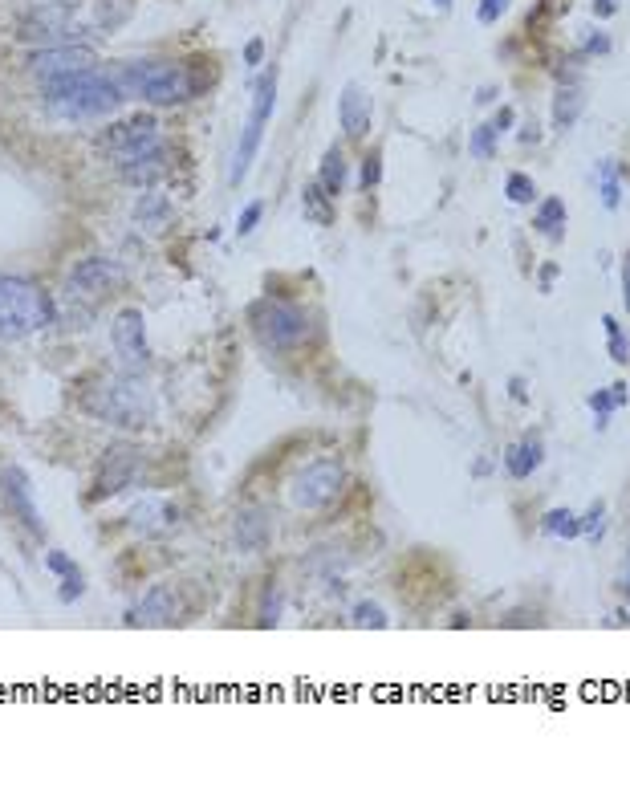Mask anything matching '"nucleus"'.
<instances>
[{
    "instance_id": "nucleus-1",
    "label": "nucleus",
    "mask_w": 630,
    "mask_h": 793,
    "mask_svg": "<svg viewBox=\"0 0 630 793\" xmlns=\"http://www.w3.org/2000/svg\"><path fill=\"white\" fill-rule=\"evenodd\" d=\"M98 151L106 155V163H114L122 183H135V188H155L167 171L171 147L163 139V127L151 114H131L106 127L98 135Z\"/></svg>"
},
{
    "instance_id": "nucleus-2",
    "label": "nucleus",
    "mask_w": 630,
    "mask_h": 793,
    "mask_svg": "<svg viewBox=\"0 0 630 793\" xmlns=\"http://www.w3.org/2000/svg\"><path fill=\"white\" fill-rule=\"evenodd\" d=\"M122 102L126 94L106 70H74V74H57L41 82V106L49 118L94 122V118L114 114Z\"/></svg>"
},
{
    "instance_id": "nucleus-3",
    "label": "nucleus",
    "mask_w": 630,
    "mask_h": 793,
    "mask_svg": "<svg viewBox=\"0 0 630 793\" xmlns=\"http://www.w3.org/2000/svg\"><path fill=\"white\" fill-rule=\"evenodd\" d=\"M114 82L126 98H139L147 106H183L212 86V74H200L183 61H126L114 70Z\"/></svg>"
},
{
    "instance_id": "nucleus-4",
    "label": "nucleus",
    "mask_w": 630,
    "mask_h": 793,
    "mask_svg": "<svg viewBox=\"0 0 630 793\" xmlns=\"http://www.w3.org/2000/svg\"><path fill=\"white\" fill-rule=\"evenodd\" d=\"M82 407L110 423V427H126V432H139L155 415V399L143 375L135 371H118V375H94L82 387Z\"/></svg>"
},
{
    "instance_id": "nucleus-5",
    "label": "nucleus",
    "mask_w": 630,
    "mask_h": 793,
    "mask_svg": "<svg viewBox=\"0 0 630 793\" xmlns=\"http://www.w3.org/2000/svg\"><path fill=\"white\" fill-rule=\"evenodd\" d=\"M53 322H57V305L37 281L0 273V342L33 338Z\"/></svg>"
},
{
    "instance_id": "nucleus-6",
    "label": "nucleus",
    "mask_w": 630,
    "mask_h": 793,
    "mask_svg": "<svg viewBox=\"0 0 630 793\" xmlns=\"http://www.w3.org/2000/svg\"><path fill=\"white\" fill-rule=\"evenodd\" d=\"M248 326L257 334L269 350L285 354V350H297L313 338V318L301 310L293 301H277V297H261L248 305Z\"/></svg>"
},
{
    "instance_id": "nucleus-7",
    "label": "nucleus",
    "mask_w": 630,
    "mask_h": 793,
    "mask_svg": "<svg viewBox=\"0 0 630 793\" xmlns=\"http://www.w3.org/2000/svg\"><path fill=\"white\" fill-rule=\"evenodd\" d=\"M86 33H94V29L82 25V21L74 17L70 5H49V0H41V5H33L29 13L17 17V41L37 45V49L74 45V41H82Z\"/></svg>"
},
{
    "instance_id": "nucleus-8",
    "label": "nucleus",
    "mask_w": 630,
    "mask_h": 793,
    "mask_svg": "<svg viewBox=\"0 0 630 793\" xmlns=\"http://www.w3.org/2000/svg\"><path fill=\"white\" fill-rule=\"evenodd\" d=\"M342 488H346V464L322 456V460H309V464H301L293 472L289 501L301 513H318V509H326V505H334L342 497Z\"/></svg>"
},
{
    "instance_id": "nucleus-9",
    "label": "nucleus",
    "mask_w": 630,
    "mask_h": 793,
    "mask_svg": "<svg viewBox=\"0 0 630 793\" xmlns=\"http://www.w3.org/2000/svg\"><path fill=\"white\" fill-rule=\"evenodd\" d=\"M143 476V448L139 444H126V440H114L102 460H98V472H94V484L86 493V505H102L118 493H126V488H135Z\"/></svg>"
},
{
    "instance_id": "nucleus-10",
    "label": "nucleus",
    "mask_w": 630,
    "mask_h": 793,
    "mask_svg": "<svg viewBox=\"0 0 630 793\" xmlns=\"http://www.w3.org/2000/svg\"><path fill=\"white\" fill-rule=\"evenodd\" d=\"M273 102H277V74L265 70L261 82L252 86V110H248V122H244V135H240V147H236V163H232V183L244 179L248 163L257 159V147H261V135L273 118Z\"/></svg>"
},
{
    "instance_id": "nucleus-11",
    "label": "nucleus",
    "mask_w": 630,
    "mask_h": 793,
    "mask_svg": "<svg viewBox=\"0 0 630 793\" xmlns=\"http://www.w3.org/2000/svg\"><path fill=\"white\" fill-rule=\"evenodd\" d=\"M110 342H114V354H118V366H122V371L143 375L147 366H151L147 318H143V310H135V305H126V310H118V314H114Z\"/></svg>"
},
{
    "instance_id": "nucleus-12",
    "label": "nucleus",
    "mask_w": 630,
    "mask_h": 793,
    "mask_svg": "<svg viewBox=\"0 0 630 793\" xmlns=\"http://www.w3.org/2000/svg\"><path fill=\"white\" fill-rule=\"evenodd\" d=\"M0 497L5 505L13 509V517L33 533V537H45V517H41V505H37V493H33V480L21 464H5L0 468Z\"/></svg>"
},
{
    "instance_id": "nucleus-13",
    "label": "nucleus",
    "mask_w": 630,
    "mask_h": 793,
    "mask_svg": "<svg viewBox=\"0 0 630 793\" xmlns=\"http://www.w3.org/2000/svg\"><path fill=\"white\" fill-rule=\"evenodd\" d=\"M122 281H126V269L118 261H110V257H86L70 273V297L74 301H102Z\"/></svg>"
},
{
    "instance_id": "nucleus-14",
    "label": "nucleus",
    "mask_w": 630,
    "mask_h": 793,
    "mask_svg": "<svg viewBox=\"0 0 630 793\" xmlns=\"http://www.w3.org/2000/svg\"><path fill=\"white\" fill-rule=\"evenodd\" d=\"M25 70L45 78L57 74H74V70H94V49L90 45H49V49H33L25 57Z\"/></svg>"
},
{
    "instance_id": "nucleus-15",
    "label": "nucleus",
    "mask_w": 630,
    "mask_h": 793,
    "mask_svg": "<svg viewBox=\"0 0 630 793\" xmlns=\"http://www.w3.org/2000/svg\"><path fill=\"white\" fill-rule=\"evenodd\" d=\"M131 627H175L179 623V598L171 586H151L126 615Z\"/></svg>"
},
{
    "instance_id": "nucleus-16",
    "label": "nucleus",
    "mask_w": 630,
    "mask_h": 793,
    "mask_svg": "<svg viewBox=\"0 0 630 793\" xmlns=\"http://www.w3.org/2000/svg\"><path fill=\"white\" fill-rule=\"evenodd\" d=\"M370 118H374L370 94H366L358 82H350V86L342 90V98H338V122H342V131H346L350 139H362V135H370Z\"/></svg>"
},
{
    "instance_id": "nucleus-17",
    "label": "nucleus",
    "mask_w": 630,
    "mask_h": 793,
    "mask_svg": "<svg viewBox=\"0 0 630 793\" xmlns=\"http://www.w3.org/2000/svg\"><path fill=\"white\" fill-rule=\"evenodd\" d=\"M179 509L171 505V501H163V497H147V501H139L135 509H131V529H139V533H147V537H163V533H171L175 525H179Z\"/></svg>"
},
{
    "instance_id": "nucleus-18",
    "label": "nucleus",
    "mask_w": 630,
    "mask_h": 793,
    "mask_svg": "<svg viewBox=\"0 0 630 793\" xmlns=\"http://www.w3.org/2000/svg\"><path fill=\"white\" fill-rule=\"evenodd\" d=\"M541 464H545V440L541 436H525V440L504 448V472H509V480H529Z\"/></svg>"
},
{
    "instance_id": "nucleus-19",
    "label": "nucleus",
    "mask_w": 630,
    "mask_h": 793,
    "mask_svg": "<svg viewBox=\"0 0 630 793\" xmlns=\"http://www.w3.org/2000/svg\"><path fill=\"white\" fill-rule=\"evenodd\" d=\"M232 537L236 545L244 549V554H261V549L269 545V513L265 509H240L236 521H232Z\"/></svg>"
},
{
    "instance_id": "nucleus-20",
    "label": "nucleus",
    "mask_w": 630,
    "mask_h": 793,
    "mask_svg": "<svg viewBox=\"0 0 630 793\" xmlns=\"http://www.w3.org/2000/svg\"><path fill=\"white\" fill-rule=\"evenodd\" d=\"M45 566H49V574L53 578H61V602H78L82 598V590H86V578H82V566L66 554V549H49V554H45Z\"/></svg>"
},
{
    "instance_id": "nucleus-21",
    "label": "nucleus",
    "mask_w": 630,
    "mask_h": 793,
    "mask_svg": "<svg viewBox=\"0 0 630 793\" xmlns=\"http://www.w3.org/2000/svg\"><path fill=\"white\" fill-rule=\"evenodd\" d=\"M582 110H586V94H582L578 82L557 86V94H553V131H561V135L574 131L578 118H582Z\"/></svg>"
},
{
    "instance_id": "nucleus-22",
    "label": "nucleus",
    "mask_w": 630,
    "mask_h": 793,
    "mask_svg": "<svg viewBox=\"0 0 630 793\" xmlns=\"http://www.w3.org/2000/svg\"><path fill=\"white\" fill-rule=\"evenodd\" d=\"M171 216H175V208H171V200H167L163 192L143 196V200H139V208H135V220H139V228H147V232L167 228V224H171Z\"/></svg>"
},
{
    "instance_id": "nucleus-23",
    "label": "nucleus",
    "mask_w": 630,
    "mask_h": 793,
    "mask_svg": "<svg viewBox=\"0 0 630 793\" xmlns=\"http://www.w3.org/2000/svg\"><path fill=\"white\" fill-rule=\"evenodd\" d=\"M565 224H570V216H565V200L561 196H545V204L533 216V228L541 236H549V240H561L565 236Z\"/></svg>"
},
{
    "instance_id": "nucleus-24",
    "label": "nucleus",
    "mask_w": 630,
    "mask_h": 793,
    "mask_svg": "<svg viewBox=\"0 0 630 793\" xmlns=\"http://www.w3.org/2000/svg\"><path fill=\"white\" fill-rule=\"evenodd\" d=\"M586 403H590V411H594V427H598V432H606V427H610V415L626 403V383L602 387V391H594Z\"/></svg>"
},
{
    "instance_id": "nucleus-25",
    "label": "nucleus",
    "mask_w": 630,
    "mask_h": 793,
    "mask_svg": "<svg viewBox=\"0 0 630 793\" xmlns=\"http://www.w3.org/2000/svg\"><path fill=\"white\" fill-rule=\"evenodd\" d=\"M318 183H322L330 196H342L346 192V155H342V147H330L326 151V159L318 167Z\"/></svg>"
},
{
    "instance_id": "nucleus-26",
    "label": "nucleus",
    "mask_w": 630,
    "mask_h": 793,
    "mask_svg": "<svg viewBox=\"0 0 630 793\" xmlns=\"http://www.w3.org/2000/svg\"><path fill=\"white\" fill-rule=\"evenodd\" d=\"M602 334H606V354L618 366H630V334L614 314H602Z\"/></svg>"
},
{
    "instance_id": "nucleus-27",
    "label": "nucleus",
    "mask_w": 630,
    "mask_h": 793,
    "mask_svg": "<svg viewBox=\"0 0 630 793\" xmlns=\"http://www.w3.org/2000/svg\"><path fill=\"white\" fill-rule=\"evenodd\" d=\"M541 529H545L549 537L574 541V537H582V517H578L574 509H549V513H545V521H541Z\"/></svg>"
},
{
    "instance_id": "nucleus-28",
    "label": "nucleus",
    "mask_w": 630,
    "mask_h": 793,
    "mask_svg": "<svg viewBox=\"0 0 630 793\" xmlns=\"http://www.w3.org/2000/svg\"><path fill=\"white\" fill-rule=\"evenodd\" d=\"M598 192H602V208H606V212H618V204H622V183H618V163H614V159H602V163H598Z\"/></svg>"
},
{
    "instance_id": "nucleus-29",
    "label": "nucleus",
    "mask_w": 630,
    "mask_h": 793,
    "mask_svg": "<svg viewBox=\"0 0 630 793\" xmlns=\"http://www.w3.org/2000/svg\"><path fill=\"white\" fill-rule=\"evenodd\" d=\"M350 619H354V627H362V631H387V627H391L387 610L378 606V602H370V598H362V602L350 606Z\"/></svg>"
},
{
    "instance_id": "nucleus-30",
    "label": "nucleus",
    "mask_w": 630,
    "mask_h": 793,
    "mask_svg": "<svg viewBox=\"0 0 630 793\" xmlns=\"http://www.w3.org/2000/svg\"><path fill=\"white\" fill-rule=\"evenodd\" d=\"M135 0H94V25L98 29H118L126 17H131Z\"/></svg>"
},
{
    "instance_id": "nucleus-31",
    "label": "nucleus",
    "mask_w": 630,
    "mask_h": 793,
    "mask_svg": "<svg viewBox=\"0 0 630 793\" xmlns=\"http://www.w3.org/2000/svg\"><path fill=\"white\" fill-rule=\"evenodd\" d=\"M330 192L322 188V183H309L305 188V216L318 220V224H334V208H330Z\"/></svg>"
},
{
    "instance_id": "nucleus-32",
    "label": "nucleus",
    "mask_w": 630,
    "mask_h": 793,
    "mask_svg": "<svg viewBox=\"0 0 630 793\" xmlns=\"http://www.w3.org/2000/svg\"><path fill=\"white\" fill-rule=\"evenodd\" d=\"M504 196H509V204H533L541 192H537L533 175H525V171H509V179H504Z\"/></svg>"
},
{
    "instance_id": "nucleus-33",
    "label": "nucleus",
    "mask_w": 630,
    "mask_h": 793,
    "mask_svg": "<svg viewBox=\"0 0 630 793\" xmlns=\"http://www.w3.org/2000/svg\"><path fill=\"white\" fill-rule=\"evenodd\" d=\"M496 139H500V131L492 127V122H480V127L472 131V139H468V155L472 159H492L496 155Z\"/></svg>"
},
{
    "instance_id": "nucleus-34",
    "label": "nucleus",
    "mask_w": 630,
    "mask_h": 793,
    "mask_svg": "<svg viewBox=\"0 0 630 793\" xmlns=\"http://www.w3.org/2000/svg\"><path fill=\"white\" fill-rule=\"evenodd\" d=\"M378 179H383V155L374 151V155H366V159H362L358 188H362V192H374V188H378Z\"/></svg>"
},
{
    "instance_id": "nucleus-35",
    "label": "nucleus",
    "mask_w": 630,
    "mask_h": 793,
    "mask_svg": "<svg viewBox=\"0 0 630 793\" xmlns=\"http://www.w3.org/2000/svg\"><path fill=\"white\" fill-rule=\"evenodd\" d=\"M602 517H606V505H602V501H594V505L582 513V537L602 541Z\"/></svg>"
},
{
    "instance_id": "nucleus-36",
    "label": "nucleus",
    "mask_w": 630,
    "mask_h": 793,
    "mask_svg": "<svg viewBox=\"0 0 630 793\" xmlns=\"http://www.w3.org/2000/svg\"><path fill=\"white\" fill-rule=\"evenodd\" d=\"M509 9H513V0H480V5H476V21L480 25H496Z\"/></svg>"
},
{
    "instance_id": "nucleus-37",
    "label": "nucleus",
    "mask_w": 630,
    "mask_h": 793,
    "mask_svg": "<svg viewBox=\"0 0 630 793\" xmlns=\"http://www.w3.org/2000/svg\"><path fill=\"white\" fill-rule=\"evenodd\" d=\"M277 619H281V586H277V582H269V590H265V615H261V623H265V627H277Z\"/></svg>"
},
{
    "instance_id": "nucleus-38",
    "label": "nucleus",
    "mask_w": 630,
    "mask_h": 793,
    "mask_svg": "<svg viewBox=\"0 0 630 793\" xmlns=\"http://www.w3.org/2000/svg\"><path fill=\"white\" fill-rule=\"evenodd\" d=\"M261 216H265V204H261V200H252V204L240 212V220H236V232H240V236H252V228L261 224Z\"/></svg>"
},
{
    "instance_id": "nucleus-39",
    "label": "nucleus",
    "mask_w": 630,
    "mask_h": 793,
    "mask_svg": "<svg viewBox=\"0 0 630 793\" xmlns=\"http://www.w3.org/2000/svg\"><path fill=\"white\" fill-rule=\"evenodd\" d=\"M590 57H602V53H610V37L606 33H598V29H590V37H586V45H582Z\"/></svg>"
},
{
    "instance_id": "nucleus-40",
    "label": "nucleus",
    "mask_w": 630,
    "mask_h": 793,
    "mask_svg": "<svg viewBox=\"0 0 630 793\" xmlns=\"http://www.w3.org/2000/svg\"><path fill=\"white\" fill-rule=\"evenodd\" d=\"M513 122H517V114H513V106H500V110H496V118H492V127H496V131L504 135V131H509V127H513Z\"/></svg>"
},
{
    "instance_id": "nucleus-41",
    "label": "nucleus",
    "mask_w": 630,
    "mask_h": 793,
    "mask_svg": "<svg viewBox=\"0 0 630 793\" xmlns=\"http://www.w3.org/2000/svg\"><path fill=\"white\" fill-rule=\"evenodd\" d=\"M261 57H265V41H248L244 45V61H248V66H261Z\"/></svg>"
},
{
    "instance_id": "nucleus-42",
    "label": "nucleus",
    "mask_w": 630,
    "mask_h": 793,
    "mask_svg": "<svg viewBox=\"0 0 630 793\" xmlns=\"http://www.w3.org/2000/svg\"><path fill=\"white\" fill-rule=\"evenodd\" d=\"M622 301H626V314H630V253L622 261Z\"/></svg>"
},
{
    "instance_id": "nucleus-43",
    "label": "nucleus",
    "mask_w": 630,
    "mask_h": 793,
    "mask_svg": "<svg viewBox=\"0 0 630 793\" xmlns=\"http://www.w3.org/2000/svg\"><path fill=\"white\" fill-rule=\"evenodd\" d=\"M614 9H618V0H598V5H594L598 17H614Z\"/></svg>"
},
{
    "instance_id": "nucleus-44",
    "label": "nucleus",
    "mask_w": 630,
    "mask_h": 793,
    "mask_svg": "<svg viewBox=\"0 0 630 793\" xmlns=\"http://www.w3.org/2000/svg\"><path fill=\"white\" fill-rule=\"evenodd\" d=\"M553 281H557V265H549V269H541V289H545V293L553 289Z\"/></svg>"
},
{
    "instance_id": "nucleus-45",
    "label": "nucleus",
    "mask_w": 630,
    "mask_h": 793,
    "mask_svg": "<svg viewBox=\"0 0 630 793\" xmlns=\"http://www.w3.org/2000/svg\"><path fill=\"white\" fill-rule=\"evenodd\" d=\"M492 94H496V86H484V90L476 94V102H492Z\"/></svg>"
},
{
    "instance_id": "nucleus-46",
    "label": "nucleus",
    "mask_w": 630,
    "mask_h": 793,
    "mask_svg": "<svg viewBox=\"0 0 630 793\" xmlns=\"http://www.w3.org/2000/svg\"><path fill=\"white\" fill-rule=\"evenodd\" d=\"M521 143H537V127H525L521 131Z\"/></svg>"
},
{
    "instance_id": "nucleus-47",
    "label": "nucleus",
    "mask_w": 630,
    "mask_h": 793,
    "mask_svg": "<svg viewBox=\"0 0 630 793\" xmlns=\"http://www.w3.org/2000/svg\"><path fill=\"white\" fill-rule=\"evenodd\" d=\"M509 391H513L517 399H525V383H521V379H513V383H509Z\"/></svg>"
},
{
    "instance_id": "nucleus-48",
    "label": "nucleus",
    "mask_w": 630,
    "mask_h": 793,
    "mask_svg": "<svg viewBox=\"0 0 630 793\" xmlns=\"http://www.w3.org/2000/svg\"><path fill=\"white\" fill-rule=\"evenodd\" d=\"M49 5H70V9H78L82 0H49Z\"/></svg>"
},
{
    "instance_id": "nucleus-49",
    "label": "nucleus",
    "mask_w": 630,
    "mask_h": 793,
    "mask_svg": "<svg viewBox=\"0 0 630 793\" xmlns=\"http://www.w3.org/2000/svg\"><path fill=\"white\" fill-rule=\"evenodd\" d=\"M431 5H435V9H452V0H431Z\"/></svg>"
},
{
    "instance_id": "nucleus-50",
    "label": "nucleus",
    "mask_w": 630,
    "mask_h": 793,
    "mask_svg": "<svg viewBox=\"0 0 630 793\" xmlns=\"http://www.w3.org/2000/svg\"><path fill=\"white\" fill-rule=\"evenodd\" d=\"M622 586H626V598H630V566H626V582Z\"/></svg>"
}]
</instances>
